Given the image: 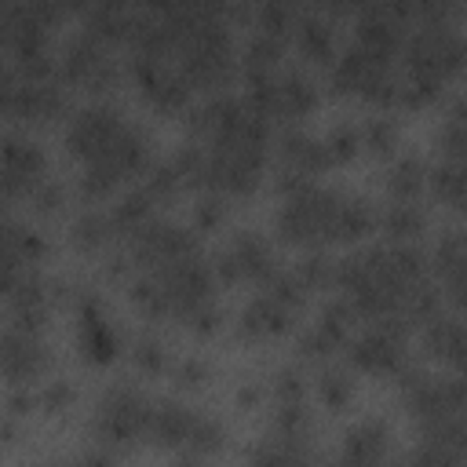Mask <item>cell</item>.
Returning <instances> with one entry per match:
<instances>
[{
  "label": "cell",
  "mask_w": 467,
  "mask_h": 467,
  "mask_svg": "<svg viewBox=\"0 0 467 467\" xmlns=\"http://www.w3.org/2000/svg\"><path fill=\"white\" fill-rule=\"evenodd\" d=\"M212 266H215L219 285H252L255 288L281 270V259H277V244L263 230L237 226L219 241Z\"/></svg>",
  "instance_id": "cell-18"
},
{
  "label": "cell",
  "mask_w": 467,
  "mask_h": 467,
  "mask_svg": "<svg viewBox=\"0 0 467 467\" xmlns=\"http://www.w3.org/2000/svg\"><path fill=\"white\" fill-rule=\"evenodd\" d=\"M124 51L131 88L161 117H179L197 99L226 91L234 73H241V44L230 15H146Z\"/></svg>",
  "instance_id": "cell-2"
},
{
  "label": "cell",
  "mask_w": 467,
  "mask_h": 467,
  "mask_svg": "<svg viewBox=\"0 0 467 467\" xmlns=\"http://www.w3.org/2000/svg\"><path fill=\"white\" fill-rule=\"evenodd\" d=\"M379 186H383V197L423 201L431 190V157H423L420 150H398L394 157L383 161Z\"/></svg>",
  "instance_id": "cell-28"
},
{
  "label": "cell",
  "mask_w": 467,
  "mask_h": 467,
  "mask_svg": "<svg viewBox=\"0 0 467 467\" xmlns=\"http://www.w3.org/2000/svg\"><path fill=\"white\" fill-rule=\"evenodd\" d=\"M0 252H4V277H7V274L44 266L51 241L33 223V215H15V208H7L4 223H0Z\"/></svg>",
  "instance_id": "cell-25"
},
{
  "label": "cell",
  "mask_w": 467,
  "mask_h": 467,
  "mask_svg": "<svg viewBox=\"0 0 467 467\" xmlns=\"http://www.w3.org/2000/svg\"><path fill=\"white\" fill-rule=\"evenodd\" d=\"M314 296L299 285L292 266H281L270 281L255 285L252 296L234 314V339L244 347H263L292 336L299 328V314Z\"/></svg>",
  "instance_id": "cell-10"
},
{
  "label": "cell",
  "mask_w": 467,
  "mask_h": 467,
  "mask_svg": "<svg viewBox=\"0 0 467 467\" xmlns=\"http://www.w3.org/2000/svg\"><path fill=\"white\" fill-rule=\"evenodd\" d=\"M157 398L139 387L135 379L109 383L91 412V449L80 452V460H120L131 456L150 438Z\"/></svg>",
  "instance_id": "cell-9"
},
{
  "label": "cell",
  "mask_w": 467,
  "mask_h": 467,
  "mask_svg": "<svg viewBox=\"0 0 467 467\" xmlns=\"http://www.w3.org/2000/svg\"><path fill=\"white\" fill-rule=\"evenodd\" d=\"M0 95H4V117L15 128H44L69 117V88L58 77V66H11L4 62L0 73Z\"/></svg>",
  "instance_id": "cell-12"
},
{
  "label": "cell",
  "mask_w": 467,
  "mask_h": 467,
  "mask_svg": "<svg viewBox=\"0 0 467 467\" xmlns=\"http://www.w3.org/2000/svg\"><path fill=\"white\" fill-rule=\"evenodd\" d=\"M168 379L175 390L182 394H193V390H204L212 383V361H204L201 354H175L171 368H168Z\"/></svg>",
  "instance_id": "cell-37"
},
{
  "label": "cell",
  "mask_w": 467,
  "mask_h": 467,
  "mask_svg": "<svg viewBox=\"0 0 467 467\" xmlns=\"http://www.w3.org/2000/svg\"><path fill=\"white\" fill-rule=\"evenodd\" d=\"M379 226V204L358 190L332 182H299L277 193L274 234L281 244L310 252L332 244H361Z\"/></svg>",
  "instance_id": "cell-6"
},
{
  "label": "cell",
  "mask_w": 467,
  "mask_h": 467,
  "mask_svg": "<svg viewBox=\"0 0 467 467\" xmlns=\"http://www.w3.org/2000/svg\"><path fill=\"white\" fill-rule=\"evenodd\" d=\"M409 332L398 321H361L343 350V358L358 368V376H376V379H398L409 365Z\"/></svg>",
  "instance_id": "cell-17"
},
{
  "label": "cell",
  "mask_w": 467,
  "mask_h": 467,
  "mask_svg": "<svg viewBox=\"0 0 467 467\" xmlns=\"http://www.w3.org/2000/svg\"><path fill=\"white\" fill-rule=\"evenodd\" d=\"M263 401H270L266 379H241V383L234 387V409L255 412V409H263Z\"/></svg>",
  "instance_id": "cell-38"
},
{
  "label": "cell",
  "mask_w": 467,
  "mask_h": 467,
  "mask_svg": "<svg viewBox=\"0 0 467 467\" xmlns=\"http://www.w3.org/2000/svg\"><path fill=\"white\" fill-rule=\"evenodd\" d=\"M467 69V36L460 26L416 15L398 62V109H427L434 106L452 80Z\"/></svg>",
  "instance_id": "cell-8"
},
{
  "label": "cell",
  "mask_w": 467,
  "mask_h": 467,
  "mask_svg": "<svg viewBox=\"0 0 467 467\" xmlns=\"http://www.w3.org/2000/svg\"><path fill=\"white\" fill-rule=\"evenodd\" d=\"M310 394H314V401H317L325 412H343V409H350V401H354V394H358V368H354L350 361H339V358H328V361L314 365Z\"/></svg>",
  "instance_id": "cell-30"
},
{
  "label": "cell",
  "mask_w": 467,
  "mask_h": 467,
  "mask_svg": "<svg viewBox=\"0 0 467 467\" xmlns=\"http://www.w3.org/2000/svg\"><path fill=\"white\" fill-rule=\"evenodd\" d=\"M244 80V95L252 99V106L270 120V124H303L317 106H321V80L310 73V66L303 62H277L266 66L259 73L241 77Z\"/></svg>",
  "instance_id": "cell-11"
},
{
  "label": "cell",
  "mask_w": 467,
  "mask_h": 467,
  "mask_svg": "<svg viewBox=\"0 0 467 467\" xmlns=\"http://www.w3.org/2000/svg\"><path fill=\"white\" fill-rule=\"evenodd\" d=\"M394 452V431L383 416H365L343 431L339 460L347 463H379Z\"/></svg>",
  "instance_id": "cell-29"
},
{
  "label": "cell",
  "mask_w": 467,
  "mask_h": 467,
  "mask_svg": "<svg viewBox=\"0 0 467 467\" xmlns=\"http://www.w3.org/2000/svg\"><path fill=\"white\" fill-rule=\"evenodd\" d=\"M336 292L358 321H398L420 328L438 310V281L420 241H368L336 259Z\"/></svg>",
  "instance_id": "cell-4"
},
{
  "label": "cell",
  "mask_w": 467,
  "mask_h": 467,
  "mask_svg": "<svg viewBox=\"0 0 467 467\" xmlns=\"http://www.w3.org/2000/svg\"><path fill=\"white\" fill-rule=\"evenodd\" d=\"M186 135L175 146L171 164L182 175L186 193H223L234 204L248 201L270 171L274 131L248 95L215 91L197 99L186 113Z\"/></svg>",
  "instance_id": "cell-3"
},
{
  "label": "cell",
  "mask_w": 467,
  "mask_h": 467,
  "mask_svg": "<svg viewBox=\"0 0 467 467\" xmlns=\"http://www.w3.org/2000/svg\"><path fill=\"white\" fill-rule=\"evenodd\" d=\"M431 226V212L423 201H398V197H383L379 204V234L390 241H420Z\"/></svg>",
  "instance_id": "cell-31"
},
{
  "label": "cell",
  "mask_w": 467,
  "mask_h": 467,
  "mask_svg": "<svg viewBox=\"0 0 467 467\" xmlns=\"http://www.w3.org/2000/svg\"><path fill=\"white\" fill-rule=\"evenodd\" d=\"M230 208H234V201H230V197L212 193V190H201V193H193L190 223H193V230H197V234H215L219 226H226Z\"/></svg>",
  "instance_id": "cell-36"
},
{
  "label": "cell",
  "mask_w": 467,
  "mask_h": 467,
  "mask_svg": "<svg viewBox=\"0 0 467 467\" xmlns=\"http://www.w3.org/2000/svg\"><path fill=\"white\" fill-rule=\"evenodd\" d=\"M204 234L157 212L131 226L120 244L99 259V274L120 285L131 306L153 325H175L190 336H215L223 325L219 277L204 255Z\"/></svg>",
  "instance_id": "cell-1"
},
{
  "label": "cell",
  "mask_w": 467,
  "mask_h": 467,
  "mask_svg": "<svg viewBox=\"0 0 467 467\" xmlns=\"http://www.w3.org/2000/svg\"><path fill=\"white\" fill-rule=\"evenodd\" d=\"M358 131H361V153L387 161L398 153L401 146V124L390 109H368L358 117Z\"/></svg>",
  "instance_id": "cell-33"
},
{
  "label": "cell",
  "mask_w": 467,
  "mask_h": 467,
  "mask_svg": "<svg viewBox=\"0 0 467 467\" xmlns=\"http://www.w3.org/2000/svg\"><path fill=\"white\" fill-rule=\"evenodd\" d=\"M325 146H328V157L332 164H350L354 157H361V131H358V117H339L332 120L325 131Z\"/></svg>",
  "instance_id": "cell-35"
},
{
  "label": "cell",
  "mask_w": 467,
  "mask_h": 467,
  "mask_svg": "<svg viewBox=\"0 0 467 467\" xmlns=\"http://www.w3.org/2000/svg\"><path fill=\"white\" fill-rule=\"evenodd\" d=\"M73 201H77L73 182H62V179H55V175H47V179L26 197V215H33V219H58V215L69 212Z\"/></svg>",
  "instance_id": "cell-34"
},
{
  "label": "cell",
  "mask_w": 467,
  "mask_h": 467,
  "mask_svg": "<svg viewBox=\"0 0 467 467\" xmlns=\"http://www.w3.org/2000/svg\"><path fill=\"white\" fill-rule=\"evenodd\" d=\"M321 449L314 441V416L306 401H270L266 434L248 449L255 463H310Z\"/></svg>",
  "instance_id": "cell-16"
},
{
  "label": "cell",
  "mask_w": 467,
  "mask_h": 467,
  "mask_svg": "<svg viewBox=\"0 0 467 467\" xmlns=\"http://www.w3.org/2000/svg\"><path fill=\"white\" fill-rule=\"evenodd\" d=\"M332 164L328 157V146H325V135L303 128V124H285L277 135H274V150H270V171H274V186L277 193L288 190V186H299V182H314L321 179Z\"/></svg>",
  "instance_id": "cell-19"
},
{
  "label": "cell",
  "mask_w": 467,
  "mask_h": 467,
  "mask_svg": "<svg viewBox=\"0 0 467 467\" xmlns=\"http://www.w3.org/2000/svg\"><path fill=\"white\" fill-rule=\"evenodd\" d=\"M117 44L102 40L91 29H77L62 36L55 58H58V77L66 80L69 91H84L88 99H109L120 80L128 77V62L117 58Z\"/></svg>",
  "instance_id": "cell-14"
},
{
  "label": "cell",
  "mask_w": 467,
  "mask_h": 467,
  "mask_svg": "<svg viewBox=\"0 0 467 467\" xmlns=\"http://www.w3.org/2000/svg\"><path fill=\"white\" fill-rule=\"evenodd\" d=\"M339 18H332V15H317V11H310V15H303L296 26H292V33H288V47H292V55H296V62H303V66H321V69H328L332 66V58H336V51H339Z\"/></svg>",
  "instance_id": "cell-27"
},
{
  "label": "cell",
  "mask_w": 467,
  "mask_h": 467,
  "mask_svg": "<svg viewBox=\"0 0 467 467\" xmlns=\"http://www.w3.org/2000/svg\"><path fill=\"white\" fill-rule=\"evenodd\" d=\"M146 445L171 452L179 460H208V456L223 452L226 427L197 405H186L179 398H157Z\"/></svg>",
  "instance_id": "cell-13"
},
{
  "label": "cell",
  "mask_w": 467,
  "mask_h": 467,
  "mask_svg": "<svg viewBox=\"0 0 467 467\" xmlns=\"http://www.w3.org/2000/svg\"><path fill=\"white\" fill-rule=\"evenodd\" d=\"M358 325L361 321H358L354 306L339 292L328 296L317 306V314L303 328H296V358L303 365H321L328 358H339L347 350V343H350V336H354Z\"/></svg>",
  "instance_id": "cell-20"
},
{
  "label": "cell",
  "mask_w": 467,
  "mask_h": 467,
  "mask_svg": "<svg viewBox=\"0 0 467 467\" xmlns=\"http://www.w3.org/2000/svg\"><path fill=\"white\" fill-rule=\"evenodd\" d=\"M44 332L47 328L4 321L0 358H4L7 387H33V383L55 376V350H51V339Z\"/></svg>",
  "instance_id": "cell-21"
},
{
  "label": "cell",
  "mask_w": 467,
  "mask_h": 467,
  "mask_svg": "<svg viewBox=\"0 0 467 467\" xmlns=\"http://www.w3.org/2000/svg\"><path fill=\"white\" fill-rule=\"evenodd\" d=\"M394 383L401 409L416 427V449L409 460L416 463L467 460V379L412 361Z\"/></svg>",
  "instance_id": "cell-7"
},
{
  "label": "cell",
  "mask_w": 467,
  "mask_h": 467,
  "mask_svg": "<svg viewBox=\"0 0 467 467\" xmlns=\"http://www.w3.org/2000/svg\"><path fill=\"white\" fill-rule=\"evenodd\" d=\"M84 4H88V0H62V7H66L69 15H80V11H84Z\"/></svg>",
  "instance_id": "cell-39"
},
{
  "label": "cell",
  "mask_w": 467,
  "mask_h": 467,
  "mask_svg": "<svg viewBox=\"0 0 467 467\" xmlns=\"http://www.w3.org/2000/svg\"><path fill=\"white\" fill-rule=\"evenodd\" d=\"M66 157L77 164V204H109L124 193L153 157V135L109 99H88L62 120Z\"/></svg>",
  "instance_id": "cell-5"
},
{
  "label": "cell",
  "mask_w": 467,
  "mask_h": 467,
  "mask_svg": "<svg viewBox=\"0 0 467 467\" xmlns=\"http://www.w3.org/2000/svg\"><path fill=\"white\" fill-rule=\"evenodd\" d=\"M431 274L438 281L441 299L467 314V226L441 230L431 248Z\"/></svg>",
  "instance_id": "cell-23"
},
{
  "label": "cell",
  "mask_w": 467,
  "mask_h": 467,
  "mask_svg": "<svg viewBox=\"0 0 467 467\" xmlns=\"http://www.w3.org/2000/svg\"><path fill=\"white\" fill-rule=\"evenodd\" d=\"M51 175L47 150L29 135V128H7L4 131V201L7 208L26 204V197Z\"/></svg>",
  "instance_id": "cell-22"
},
{
  "label": "cell",
  "mask_w": 467,
  "mask_h": 467,
  "mask_svg": "<svg viewBox=\"0 0 467 467\" xmlns=\"http://www.w3.org/2000/svg\"><path fill=\"white\" fill-rule=\"evenodd\" d=\"M420 343L423 354L438 365H445L449 372L467 379V314L460 310H434L423 325H420Z\"/></svg>",
  "instance_id": "cell-24"
},
{
  "label": "cell",
  "mask_w": 467,
  "mask_h": 467,
  "mask_svg": "<svg viewBox=\"0 0 467 467\" xmlns=\"http://www.w3.org/2000/svg\"><path fill=\"white\" fill-rule=\"evenodd\" d=\"M66 306L73 314V347H77L80 361L91 368L117 365L128 350V336L117 325V317L109 314L102 292L91 281H69Z\"/></svg>",
  "instance_id": "cell-15"
},
{
  "label": "cell",
  "mask_w": 467,
  "mask_h": 467,
  "mask_svg": "<svg viewBox=\"0 0 467 467\" xmlns=\"http://www.w3.org/2000/svg\"><path fill=\"white\" fill-rule=\"evenodd\" d=\"M463 73H467V69H463Z\"/></svg>",
  "instance_id": "cell-40"
},
{
  "label": "cell",
  "mask_w": 467,
  "mask_h": 467,
  "mask_svg": "<svg viewBox=\"0 0 467 467\" xmlns=\"http://www.w3.org/2000/svg\"><path fill=\"white\" fill-rule=\"evenodd\" d=\"M66 241L84 259H106L120 244V230L109 204H77L66 226Z\"/></svg>",
  "instance_id": "cell-26"
},
{
  "label": "cell",
  "mask_w": 467,
  "mask_h": 467,
  "mask_svg": "<svg viewBox=\"0 0 467 467\" xmlns=\"http://www.w3.org/2000/svg\"><path fill=\"white\" fill-rule=\"evenodd\" d=\"M124 361L131 365V372H135L139 379H161V376H168L175 354H171V347H168L153 328H139L135 336H128Z\"/></svg>",
  "instance_id": "cell-32"
}]
</instances>
